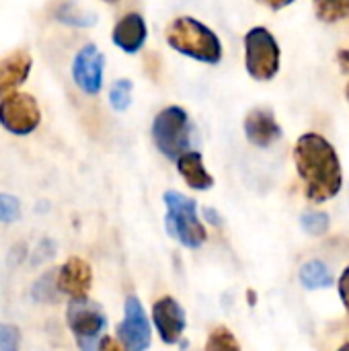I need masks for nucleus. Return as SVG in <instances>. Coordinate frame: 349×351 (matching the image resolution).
<instances>
[{"instance_id":"33","label":"nucleus","mask_w":349,"mask_h":351,"mask_svg":"<svg viewBox=\"0 0 349 351\" xmlns=\"http://www.w3.org/2000/svg\"><path fill=\"white\" fill-rule=\"evenodd\" d=\"M105 2H117V0H105Z\"/></svg>"},{"instance_id":"25","label":"nucleus","mask_w":349,"mask_h":351,"mask_svg":"<svg viewBox=\"0 0 349 351\" xmlns=\"http://www.w3.org/2000/svg\"><path fill=\"white\" fill-rule=\"evenodd\" d=\"M339 296H341V302H344V306H346V311L349 313V267L341 274V278H339Z\"/></svg>"},{"instance_id":"11","label":"nucleus","mask_w":349,"mask_h":351,"mask_svg":"<svg viewBox=\"0 0 349 351\" xmlns=\"http://www.w3.org/2000/svg\"><path fill=\"white\" fill-rule=\"evenodd\" d=\"M245 136L253 146L267 148L282 138V128L269 109H251L245 117Z\"/></svg>"},{"instance_id":"8","label":"nucleus","mask_w":349,"mask_h":351,"mask_svg":"<svg viewBox=\"0 0 349 351\" xmlns=\"http://www.w3.org/2000/svg\"><path fill=\"white\" fill-rule=\"evenodd\" d=\"M123 313V321L117 327L119 343L125 348V351H146L150 348L152 331L142 302L136 296H130L125 300Z\"/></svg>"},{"instance_id":"4","label":"nucleus","mask_w":349,"mask_h":351,"mask_svg":"<svg viewBox=\"0 0 349 351\" xmlns=\"http://www.w3.org/2000/svg\"><path fill=\"white\" fill-rule=\"evenodd\" d=\"M191 121L183 107L171 105L163 109L152 123V140L156 148L171 160H177L191 146Z\"/></svg>"},{"instance_id":"19","label":"nucleus","mask_w":349,"mask_h":351,"mask_svg":"<svg viewBox=\"0 0 349 351\" xmlns=\"http://www.w3.org/2000/svg\"><path fill=\"white\" fill-rule=\"evenodd\" d=\"M58 271H47L43 274L35 284H33V290H31V296L33 300L37 302H51L60 296V290H58Z\"/></svg>"},{"instance_id":"3","label":"nucleus","mask_w":349,"mask_h":351,"mask_svg":"<svg viewBox=\"0 0 349 351\" xmlns=\"http://www.w3.org/2000/svg\"><path fill=\"white\" fill-rule=\"evenodd\" d=\"M165 204H167V216H165L167 232L187 249H200L206 243L208 234L197 218L195 199L179 191H167Z\"/></svg>"},{"instance_id":"14","label":"nucleus","mask_w":349,"mask_h":351,"mask_svg":"<svg viewBox=\"0 0 349 351\" xmlns=\"http://www.w3.org/2000/svg\"><path fill=\"white\" fill-rule=\"evenodd\" d=\"M31 56L25 49H16L12 53H8L2 62H0V99L10 95L16 86H21L29 72H31Z\"/></svg>"},{"instance_id":"15","label":"nucleus","mask_w":349,"mask_h":351,"mask_svg":"<svg viewBox=\"0 0 349 351\" xmlns=\"http://www.w3.org/2000/svg\"><path fill=\"white\" fill-rule=\"evenodd\" d=\"M177 169H179L181 177L185 179V183L191 189L206 191V189H210L214 185V177L206 171L204 158L195 150H187L185 154H181L177 158Z\"/></svg>"},{"instance_id":"6","label":"nucleus","mask_w":349,"mask_h":351,"mask_svg":"<svg viewBox=\"0 0 349 351\" xmlns=\"http://www.w3.org/2000/svg\"><path fill=\"white\" fill-rule=\"evenodd\" d=\"M245 66L247 72L261 82H267L278 74L280 45L265 27H253L245 35Z\"/></svg>"},{"instance_id":"13","label":"nucleus","mask_w":349,"mask_h":351,"mask_svg":"<svg viewBox=\"0 0 349 351\" xmlns=\"http://www.w3.org/2000/svg\"><path fill=\"white\" fill-rule=\"evenodd\" d=\"M146 37H148V27L140 12H128L125 16H121L111 33L113 43L125 53L140 51V47L146 43Z\"/></svg>"},{"instance_id":"10","label":"nucleus","mask_w":349,"mask_h":351,"mask_svg":"<svg viewBox=\"0 0 349 351\" xmlns=\"http://www.w3.org/2000/svg\"><path fill=\"white\" fill-rule=\"evenodd\" d=\"M152 319L163 343L173 346L185 331V311L173 296H163L152 306Z\"/></svg>"},{"instance_id":"31","label":"nucleus","mask_w":349,"mask_h":351,"mask_svg":"<svg viewBox=\"0 0 349 351\" xmlns=\"http://www.w3.org/2000/svg\"><path fill=\"white\" fill-rule=\"evenodd\" d=\"M337 351H349V343H346V346H341V348H339V350Z\"/></svg>"},{"instance_id":"2","label":"nucleus","mask_w":349,"mask_h":351,"mask_svg":"<svg viewBox=\"0 0 349 351\" xmlns=\"http://www.w3.org/2000/svg\"><path fill=\"white\" fill-rule=\"evenodd\" d=\"M167 43L197 62L204 64H218L222 60V43L218 35L204 23L193 16H177L169 23L165 31Z\"/></svg>"},{"instance_id":"5","label":"nucleus","mask_w":349,"mask_h":351,"mask_svg":"<svg viewBox=\"0 0 349 351\" xmlns=\"http://www.w3.org/2000/svg\"><path fill=\"white\" fill-rule=\"evenodd\" d=\"M66 321L80 351H97L101 333L107 327V317L97 302L88 300L86 296L74 298L68 302Z\"/></svg>"},{"instance_id":"20","label":"nucleus","mask_w":349,"mask_h":351,"mask_svg":"<svg viewBox=\"0 0 349 351\" xmlns=\"http://www.w3.org/2000/svg\"><path fill=\"white\" fill-rule=\"evenodd\" d=\"M132 90H134V84L132 80L128 78H119L111 84V90H109V103L115 111H125L130 105H132Z\"/></svg>"},{"instance_id":"7","label":"nucleus","mask_w":349,"mask_h":351,"mask_svg":"<svg viewBox=\"0 0 349 351\" xmlns=\"http://www.w3.org/2000/svg\"><path fill=\"white\" fill-rule=\"evenodd\" d=\"M41 111L37 101L27 93H10L0 99V125L16 136H27L37 130Z\"/></svg>"},{"instance_id":"27","label":"nucleus","mask_w":349,"mask_h":351,"mask_svg":"<svg viewBox=\"0 0 349 351\" xmlns=\"http://www.w3.org/2000/svg\"><path fill=\"white\" fill-rule=\"evenodd\" d=\"M97 351H125V348H123L117 339H113V337H103V339L99 341Z\"/></svg>"},{"instance_id":"32","label":"nucleus","mask_w":349,"mask_h":351,"mask_svg":"<svg viewBox=\"0 0 349 351\" xmlns=\"http://www.w3.org/2000/svg\"><path fill=\"white\" fill-rule=\"evenodd\" d=\"M346 95H348V101H349V84H348V90H346Z\"/></svg>"},{"instance_id":"29","label":"nucleus","mask_w":349,"mask_h":351,"mask_svg":"<svg viewBox=\"0 0 349 351\" xmlns=\"http://www.w3.org/2000/svg\"><path fill=\"white\" fill-rule=\"evenodd\" d=\"M204 216H206V220H208V222H212L214 226H220V224H222L220 214H218L216 210H212V208H206V210H204Z\"/></svg>"},{"instance_id":"12","label":"nucleus","mask_w":349,"mask_h":351,"mask_svg":"<svg viewBox=\"0 0 349 351\" xmlns=\"http://www.w3.org/2000/svg\"><path fill=\"white\" fill-rule=\"evenodd\" d=\"M58 290L60 294H68L74 298H84L93 284V271L91 265L84 259L70 257L58 271Z\"/></svg>"},{"instance_id":"1","label":"nucleus","mask_w":349,"mask_h":351,"mask_svg":"<svg viewBox=\"0 0 349 351\" xmlns=\"http://www.w3.org/2000/svg\"><path fill=\"white\" fill-rule=\"evenodd\" d=\"M294 160L309 199L327 202L339 193L344 185L341 162L327 138L319 134L300 136L294 146Z\"/></svg>"},{"instance_id":"21","label":"nucleus","mask_w":349,"mask_h":351,"mask_svg":"<svg viewBox=\"0 0 349 351\" xmlns=\"http://www.w3.org/2000/svg\"><path fill=\"white\" fill-rule=\"evenodd\" d=\"M206 351H241V346L237 337L232 335L230 329L226 327H216L206 343Z\"/></svg>"},{"instance_id":"24","label":"nucleus","mask_w":349,"mask_h":351,"mask_svg":"<svg viewBox=\"0 0 349 351\" xmlns=\"http://www.w3.org/2000/svg\"><path fill=\"white\" fill-rule=\"evenodd\" d=\"M19 212H21L19 199L8 193H0V222H6V224L14 222L19 218Z\"/></svg>"},{"instance_id":"22","label":"nucleus","mask_w":349,"mask_h":351,"mask_svg":"<svg viewBox=\"0 0 349 351\" xmlns=\"http://www.w3.org/2000/svg\"><path fill=\"white\" fill-rule=\"evenodd\" d=\"M329 214L325 212H304L300 216V226L304 232L313 234V237H321L329 230Z\"/></svg>"},{"instance_id":"17","label":"nucleus","mask_w":349,"mask_h":351,"mask_svg":"<svg viewBox=\"0 0 349 351\" xmlns=\"http://www.w3.org/2000/svg\"><path fill=\"white\" fill-rule=\"evenodd\" d=\"M53 16L58 21H62L64 25H70V27H93L97 23V16L95 12H86L82 10L74 0H64L56 6L53 10Z\"/></svg>"},{"instance_id":"18","label":"nucleus","mask_w":349,"mask_h":351,"mask_svg":"<svg viewBox=\"0 0 349 351\" xmlns=\"http://www.w3.org/2000/svg\"><path fill=\"white\" fill-rule=\"evenodd\" d=\"M315 12L325 23H335L349 16V0H313Z\"/></svg>"},{"instance_id":"30","label":"nucleus","mask_w":349,"mask_h":351,"mask_svg":"<svg viewBox=\"0 0 349 351\" xmlns=\"http://www.w3.org/2000/svg\"><path fill=\"white\" fill-rule=\"evenodd\" d=\"M337 60H339V64H341V70L349 74V47L341 49V51L337 53Z\"/></svg>"},{"instance_id":"26","label":"nucleus","mask_w":349,"mask_h":351,"mask_svg":"<svg viewBox=\"0 0 349 351\" xmlns=\"http://www.w3.org/2000/svg\"><path fill=\"white\" fill-rule=\"evenodd\" d=\"M53 247H56V245H53L51 241H43V243H41V247H39V251H37L39 255H35V257H33V263H41L43 259L51 257V255H53Z\"/></svg>"},{"instance_id":"28","label":"nucleus","mask_w":349,"mask_h":351,"mask_svg":"<svg viewBox=\"0 0 349 351\" xmlns=\"http://www.w3.org/2000/svg\"><path fill=\"white\" fill-rule=\"evenodd\" d=\"M259 2L269 6L272 10H280V8H286L288 4H292L294 0H259Z\"/></svg>"},{"instance_id":"16","label":"nucleus","mask_w":349,"mask_h":351,"mask_svg":"<svg viewBox=\"0 0 349 351\" xmlns=\"http://www.w3.org/2000/svg\"><path fill=\"white\" fill-rule=\"evenodd\" d=\"M335 278L323 261H309L300 267V284L306 290H321L333 286Z\"/></svg>"},{"instance_id":"23","label":"nucleus","mask_w":349,"mask_h":351,"mask_svg":"<svg viewBox=\"0 0 349 351\" xmlns=\"http://www.w3.org/2000/svg\"><path fill=\"white\" fill-rule=\"evenodd\" d=\"M21 333L14 325L0 323V351H19Z\"/></svg>"},{"instance_id":"9","label":"nucleus","mask_w":349,"mask_h":351,"mask_svg":"<svg viewBox=\"0 0 349 351\" xmlns=\"http://www.w3.org/2000/svg\"><path fill=\"white\" fill-rule=\"evenodd\" d=\"M103 70L105 56L97 49V45L86 43L78 49L72 62V78L76 86L86 95H97L103 86Z\"/></svg>"}]
</instances>
